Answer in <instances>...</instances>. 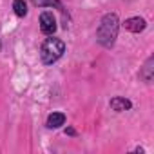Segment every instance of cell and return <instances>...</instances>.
Here are the masks:
<instances>
[{"instance_id": "6da1fadb", "label": "cell", "mask_w": 154, "mask_h": 154, "mask_svg": "<svg viewBox=\"0 0 154 154\" xmlns=\"http://www.w3.org/2000/svg\"><path fill=\"white\" fill-rule=\"evenodd\" d=\"M118 31H120V18L116 13H105L100 20V26L96 29V42L105 47V49H112L118 38Z\"/></svg>"}, {"instance_id": "7a4b0ae2", "label": "cell", "mask_w": 154, "mask_h": 154, "mask_svg": "<svg viewBox=\"0 0 154 154\" xmlns=\"http://www.w3.org/2000/svg\"><path fill=\"white\" fill-rule=\"evenodd\" d=\"M63 53H65V42L51 35L49 38L44 40L40 47V60L44 65H53L63 56Z\"/></svg>"}, {"instance_id": "3957f363", "label": "cell", "mask_w": 154, "mask_h": 154, "mask_svg": "<svg viewBox=\"0 0 154 154\" xmlns=\"http://www.w3.org/2000/svg\"><path fill=\"white\" fill-rule=\"evenodd\" d=\"M58 29V24H56V17L53 15V11H44L40 15V31L47 36L54 35Z\"/></svg>"}, {"instance_id": "277c9868", "label": "cell", "mask_w": 154, "mask_h": 154, "mask_svg": "<svg viewBox=\"0 0 154 154\" xmlns=\"http://www.w3.org/2000/svg\"><path fill=\"white\" fill-rule=\"evenodd\" d=\"M120 26H123L127 31H131V33H141V31H145V27H147V20L143 18V17H131V18H127L123 24H120Z\"/></svg>"}, {"instance_id": "5b68a950", "label": "cell", "mask_w": 154, "mask_h": 154, "mask_svg": "<svg viewBox=\"0 0 154 154\" xmlns=\"http://www.w3.org/2000/svg\"><path fill=\"white\" fill-rule=\"evenodd\" d=\"M109 107L114 112H123V111H131L132 109V102L129 98H125V96H114V98H111Z\"/></svg>"}, {"instance_id": "8992f818", "label": "cell", "mask_w": 154, "mask_h": 154, "mask_svg": "<svg viewBox=\"0 0 154 154\" xmlns=\"http://www.w3.org/2000/svg\"><path fill=\"white\" fill-rule=\"evenodd\" d=\"M152 76H154V56H149L140 71V78L145 82V84H150L152 82Z\"/></svg>"}, {"instance_id": "52a82bcc", "label": "cell", "mask_w": 154, "mask_h": 154, "mask_svg": "<svg viewBox=\"0 0 154 154\" xmlns=\"http://www.w3.org/2000/svg\"><path fill=\"white\" fill-rule=\"evenodd\" d=\"M65 114L63 112H51L49 116H47V120H45V127L47 129H60L62 125H65Z\"/></svg>"}, {"instance_id": "ba28073f", "label": "cell", "mask_w": 154, "mask_h": 154, "mask_svg": "<svg viewBox=\"0 0 154 154\" xmlns=\"http://www.w3.org/2000/svg\"><path fill=\"white\" fill-rule=\"evenodd\" d=\"M35 8H54L58 9L62 15H65V8L62 6L60 0H31Z\"/></svg>"}, {"instance_id": "9c48e42d", "label": "cell", "mask_w": 154, "mask_h": 154, "mask_svg": "<svg viewBox=\"0 0 154 154\" xmlns=\"http://www.w3.org/2000/svg\"><path fill=\"white\" fill-rule=\"evenodd\" d=\"M13 11H15L17 17L24 18L27 15V4L24 2V0H13Z\"/></svg>"}, {"instance_id": "30bf717a", "label": "cell", "mask_w": 154, "mask_h": 154, "mask_svg": "<svg viewBox=\"0 0 154 154\" xmlns=\"http://www.w3.org/2000/svg\"><path fill=\"white\" fill-rule=\"evenodd\" d=\"M65 134H69V136H74V134H76V131H74L72 127H67V129H65Z\"/></svg>"}, {"instance_id": "8fae6325", "label": "cell", "mask_w": 154, "mask_h": 154, "mask_svg": "<svg viewBox=\"0 0 154 154\" xmlns=\"http://www.w3.org/2000/svg\"><path fill=\"white\" fill-rule=\"evenodd\" d=\"M134 152H140V154H143V152H145V149H143V147H136V149H134Z\"/></svg>"}]
</instances>
